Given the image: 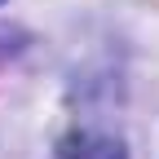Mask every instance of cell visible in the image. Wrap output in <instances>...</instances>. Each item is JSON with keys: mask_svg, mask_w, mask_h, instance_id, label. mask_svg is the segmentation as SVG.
I'll list each match as a JSON object with an SVG mask.
<instances>
[{"mask_svg": "<svg viewBox=\"0 0 159 159\" xmlns=\"http://www.w3.org/2000/svg\"><path fill=\"white\" fill-rule=\"evenodd\" d=\"M57 159H124V146L115 137H97V133H80V137H66Z\"/></svg>", "mask_w": 159, "mask_h": 159, "instance_id": "1", "label": "cell"}]
</instances>
